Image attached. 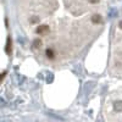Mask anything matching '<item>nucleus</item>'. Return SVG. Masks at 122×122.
Instances as JSON below:
<instances>
[{
    "mask_svg": "<svg viewBox=\"0 0 122 122\" xmlns=\"http://www.w3.org/2000/svg\"><path fill=\"white\" fill-rule=\"evenodd\" d=\"M45 54H46V57H48V59H54V57H55V53H54L53 49H46Z\"/></svg>",
    "mask_w": 122,
    "mask_h": 122,
    "instance_id": "nucleus-4",
    "label": "nucleus"
},
{
    "mask_svg": "<svg viewBox=\"0 0 122 122\" xmlns=\"http://www.w3.org/2000/svg\"><path fill=\"white\" fill-rule=\"evenodd\" d=\"M101 21H103V18H101V16L99 14H95V15L92 16V22L93 23L98 25V23H101Z\"/></svg>",
    "mask_w": 122,
    "mask_h": 122,
    "instance_id": "nucleus-2",
    "label": "nucleus"
},
{
    "mask_svg": "<svg viewBox=\"0 0 122 122\" xmlns=\"http://www.w3.org/2000/svg\"><path fill=\"white\" fill-rule=\"evenodd\" d=\"M40 45H42V40H39V39L34 40V46H36V48H39Z\"/></svg>",
    "mask_w": 122,
    "mask_h": 122,
    "instance_id": "nucleus-5",
    "label": "nucleus"
},
{
    "mask_svg": "<svg viewBox=\"0 0 122 122\" xmlns=\"http://www.w3.org/2000/svg\"><path fill=\"white\" fill-rule=\"evenodd\" d=\"M88 1H89L90 4H98V3L100 1V0H88Z\"/></svg>",
    "mask_w": 122,
    "mask_h": 122,
    "instance_id": "nucleus-6",
    "label": "nucleus"
},
{
    "mask_svg": "<svg viewBox=\"0 0 122 122\" xmlns=\"http://www.w3.org/2000/svg\"><path fill=\"white\" fill-rule=\"evenodd\" d=\"M49 30H50L49 26H46V25H42V26H39V27L37 28V33L40 34V36H45V34L49 33Z\"/></svg>",
    "mask_w": 122,
    "mask_h": 122,
    "instance_id": "nucleus-1",
    "label": "nucleus"
},
{
    "mask_svg": "<svg viewBox=\"0 0 122 122\" xmlns=\"http://www.w3.org/2000/svg\"><path fill=\"white\" fill-rule=\"evenodd\" d=\"M114 109L116 111H122V101L121 100H117L114 103Z\"/></svg>",
    "mask_w": 122,
    "mask_h": 122,
    "instance_id": "nucleus-3",
    "label": "nucleus"
},
{
    "mask_svg": "<svg viewBox=\"0 0 122 122\" xmlns=\"http://www.w3.org/2000/svg\"><path fill=\"white\" fill-rule=\"evenodd\" d=\"M118 27L122 29V21H120V23H118Z\"/></svg>",
    "mask_w": 122,
    "mask_h": 122,
    "instance_id": "nucleus-7",
    "label": "nucleus"
}]
</instances>
